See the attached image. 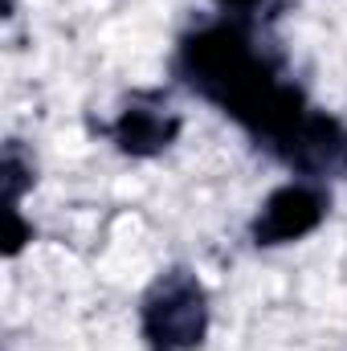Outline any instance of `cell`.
<instances>
[{"label": "cell", "mask_w": 347, "mask_h": 351, "mask_svg": "<svg viewBox=\"0 0 347 351\" xmlns=\"http://www.w3.org/2000/svg\"><path fill=\"white\" fill-rule=\"evenodd\" d=\"M221 8H225V16H237V21H250L254 12H258L265 0H217Z\"/></svg>", "instance_id": "obj_6"}, {"label": "cell", "mask_w": 347, "mask_h": 351, "mask_svg": "<svg viewBox=\"0 0 347 351\" xmlns=\"http://www.w3.org/2000/svg\"><path fill=\"white\" fill-rule=\"evenodd\" d=\"M172 66L192 94L241 123L290 172L307 180L347 176V123L315 110L302 90L278 74L246 21L221 16L192 29L180 37Z\"/></svg>", "instance_id": "obj_1"}, {"label": "cell", "mask_w": 347, "mask_h": 351, "mask_svg": "<svg viewBox=\"0 0 347 351\" xmlns=\"http://www.w3.org/2000/svg\"><path fill=\"white\" fill-rule=\"evenodd\" d=\"M327 213H331V192L319 180H290L261 200L258 217L250 225V237L258 250L290 245V241L311 237L327 221Z\"/></svg>", "instance_id": "obj_3"}, {"label": "cell", "mask_w": 347, "mask_h": 351, "mask_svg": "<svg viewBox=\"0 0 347 351\" xmlns=\"http://www.w3.org/2000/svg\"><path fill=\"white\" fill-rule=\"evenodd\" d=\"M106 135L115 139V147L131 160H152L160 152H168L180 135V114L172 106H164L156 94H135L115 123L106 127Z\"/></svg>", "instance_id": "obj_4"}, {"label": "cell", "mask_w": 347, "mask_h": 351, "mask_svg": "<svg viewBox=\"0 0 347 351\" xmlns=\"http://www.w3.org/2000/svg\"><path fill=\"white\" fill-rule=\"evenodd\" d=\"M33 160L21 152V143H8L4 147V160H0V184H4V204L8 208H16L21 204V196H25V188H33Z\"/></svg>", "instance_id": "obj_5"}, {"label": "cell", "mask_w": 347, "mask_h": 351, "mask_svg": "<svg viewBox=\"0 0 347 351\" xmlns=\"http://www.w3.org/2000/svg\"><path fill=\"white\" fill-rule=\"evenodd\" d=\"M147 351H196L208 335V294L192 269H168L139 302Z\"/></svg>", "instance_id": "obj_2"}]
</instances>
